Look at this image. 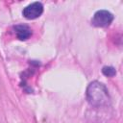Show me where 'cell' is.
Instances as JSON below:
<instances>
[{"label":"cell","mask_w":123,"mask_h":123,"mask_svg":"<svg viewBox=\"0 0 123 123\" xmlns=\"http://www.w3.org/2000/svg\"><path fill=\"white\" fill-rule=\"evenodd\" d=\"M14 32L16 34V37L20 40H26L32 35L31 29L27 25H16L14 27Z\"/></svg>","instance_id":"obj_4"},{"label":"cell","mask_w":123,"mask_h":123,"mask_svg":"<svg viewBox=\"0 0 123 123\" xmlns=\"http://www.w3.org/2000/svg\"><path fill=\"white\" fill-rule=\"evenodd\" d=\"M113 20V15L108 11L101 10L94 13L91 24L95 27H108Z\"/></svg>","instance_id":"obj_2"},{"label":"cell","mask_w":123,"mask_h":123,"mask_svg":"<svg viewBox=\"0 0 123 123\" xmlns=\"http://www.w3.org/2000/svg\"><path fill=\"white\" fill-rule=\"evenodd\" d=\"M102 72H103V74L105 76H108V77H112V76H114L116 74L115 69L113 67H111V66H105V67H103Z\"/></svg>","instance_id":"obj_5"},{"label":"cell","mask_w":123,"mask_h":123,"mask_svg":"<svg viewBox=\"0 0 123 123\" xmlns=\"http://www.w3.org/2000/svg\"><path fill=\"white\" fill-rule=\"evenodd\" d=\"M43 12V6L40 2H34L28 5L23 10V15L27 19H35L41 15Z\"/></svg>","instance_id":"obj_3"},{"label":"cell","mask_w":123,"mask_h":123,"mask_svg":"<svg viewBox=\"0 0 123 123\" xmlns=\"http://www.w3.org/2000/svg\"><path fill=\"white\" fill-rule=\"evenodd\" d=\"M86 99L93 107L107 106L111 100L107 87L97 81L88 85L86 88Z\"/></svg>","instance_id":"obj_1"}]
</instances>
